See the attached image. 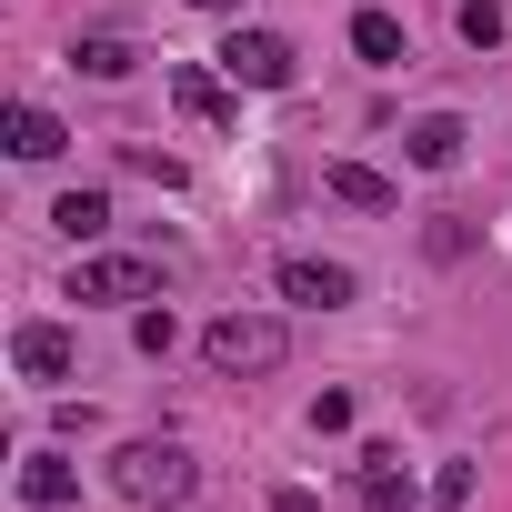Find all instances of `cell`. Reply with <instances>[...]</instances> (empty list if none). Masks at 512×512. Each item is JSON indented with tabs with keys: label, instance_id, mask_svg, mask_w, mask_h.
I'll return each instance as SVG.
<instances>
[{
	"label": "cell",
	"instance_id": "cell-15",
	"mask_svg": "<svg viewBox=\"0 0 512 512\" xmlns=\"http://www.w3.org/2000/svg\"><path fill=\"white\" fill-rule=\"evenodd\" d=\"M71 71H91V81H121V71H131V41L91 31V41H71Z\"/></svg>",
	"mask_w": 512,
	"mask_h": 512
},
{
	"label": "cell",
	"instance_id": "cell-2",
	"mask_svg": "<svg viewBox=\"0 0 512 512\" xmlns=\"http://www.w3.org/2000/svg\"><path fill=\"white\" fill-rule=\"evenodd\" d=\"M191 482H201V472H191V452H181V442H121V452H111V492H121V502H141V512L191 502Z\"/></svg>",
	"mask_w": 512,
	"mask_h": 512
},
{
	"label": "cell",
	"instance_id": "cell-4",
	"mask_svg": "<svg viewBox=\"0 0 512 512\" xmlns=\"http://www.w3.org/2000/svg\"><path fill=\"white\" fill-rule=\"evenodd\" d=\"M151 292H161V262H131V251H101L71 272V302H151Z\"/></svg>",
	"mask_w": 512,
	"mask_h": 512
},
{
	"label": "cell",
	"instance_id": "cell-18",
	"mask_svg": "<svg viewBox=\"0 0 512 512\" xmlns=\"http://www.w3.org/2000/svg\"><path fill=\"white\" fill-rule=\"evenodd\" d=\"M462 502H472V462H442V482H432L422 512H462Z\"/></svg>",
	"mask_w": 512,
	"mask_h": 512
},
{
	"label": "cell",
	"instance_id": "cell-12",
	"mask_svg": "<svg viewBox=\"0 0 512 512\" xmlns=\"http://www.w3.org/2000/svg\"><path fill=\"white\" fill-rule=\"evenodd\" d=\"M402 151H412L422 171H452V161H462V121H452V111H432V121H412V131H402Z\"/></svg>",
	"mask_w": 512,
	"mask_h": 512
},
{
	"label": "cell",
	"instance_id": "cell-20",
	"mask_svg": "<svg viewBox=\"0 0 512 512\" xmlns=\"http://www.w3.org/2000/svg\"><path fill=\"white\" fill-rule=\"evenodd\" d=\"M312 432H352V392H322L312 402Z\"/></svg>",
	"mask_w": 512,
	"mask_h": 512
},
{
	"label": "cell",
	"instance_id": "cell-9",
	"mask_svg": "<svg viewBox=\"0 0 512 512\" xmlns=\"http://www.w3.org/2000/svg\"><path fill=\"white\" fill-rule=\"evenodd\" d=\"M352 51H362L372 71H402V61H412V41H402L392 11H362V21H352Z\"/></svg>",
	"mask_w": 512,
	"mask_h": 512
},
{
	"label": "cell",
	"instance_id": "cell-10",
	"mask_svg": "<svg viewBox=\"0 0 512 512\" xmlns=\"http://www.w3.org/2000/svg\"><path fill=\"white\" fill-rule=\"evenodd\" d=\"M171 101H181L191 121H231V91H221L201 61H171Z\"/></svg>",
	"mask_w": 512,
	"mask_h": 512
},
{
	"label": "cell",
	"instance_id": "cell-1",
	"mask_svg": "<svg viewBox=\"0 0 512 512\" xmlns=\"http://www.w3.org/2000/svg\"><path fill=\"white\" fill-rule=\"evenodd\" d=\"M201 362H211V372H231V382H262V372H282V362H292V332H282L272 312H221V322L201 332Z\"/></svg>",
	"mask_w": 512,
	"mask_h": 512
},
{
	"label": "cell",
	"instance_id": "cell-3",
	"mask_svg": "<svg viewBox=\"0 0 512 512\" xmlns=\"http://www.w3.org/2000/svg\"><path fill=\"white\" fill-rule=\"evenodd\" d=\"M221 71H231V91H292V41L282 31H231Z\"/></svg>",
	"mask_w": 512,
	"mask_h": 512
},
{
	"label": "cell",
	"instance_id": "cell-8",
	"mask_svg": "<svg viewBox=\"0 0 512 512\" xmlns=\"http://www.w3.org/2000/svg\"><path fill=\"white\" fill-rule=\"evenodd\" d=\"M11 362H21L31 382H61V372H71V332H61V322H21V332H11Z\"/></svg>",
	"mask_w": 512,
	"mask_h": 512
},
{
	"label": "cell",
	"instance_id": "cell-5",
	"mask_svg": "<svg viewBox=\"0 0 512 512\" xmlns=\"http://www.w3.org/2000/svg\"><path fill=\"white\" fill-rule=\"evenodd\" d=\"M362 282L342 272V262H312V251H302V262H282V302H312V312H342Z\"/></svg>",
	"mask_w": 512,
	"mask_h": 512
},
{
	"label": "cell",
	"instance_id": "cell-13",
	"mask_svg": "<svg viewBox=\"0 0 512 512\" xmlns=\"http://www.w3.org/2000/svg\"><path fill=\"white\" fill-rule=\"evenodd\" d=\"M21 502H31V512H61V502H81V472L41 452V462H21Z\"/></svg>",
	"mask_w": 512,
	"mask_h": 512
},
{
	"label": "cell",
	"instance_id": "cell-19",
	"mask_svg": "<svg viewBox=\"0 0 512 512\" xmlns=\"http://www.w3.org/2000/svg\"><path fill=\"white\" fill-rule=\"evenodd\" d=\"M131 342H141V352H171V342H181V322H171V312H141V322H131Z\"/></svg>",
	"mask_w": 512,
	"mask_h": 512
},
{
	"label": "cell",
	"instance_id": "cell-17",
	"mask_svg": "<svg viewBox=\"0 0 512 512\" xmlns=\"http://www.w3.org/2000/svg\"><path fill=\"white\" fill-rule=\"evenodd\" d=\"M422 251H432V262H462V251H472V231H462V211H432V231H422Z\"/></svg>",
	"mask_w": 512,
	"mask_h": 512
},
{
	"label": "cell",
	"instance_id": "cell-11",
	"mask_svg": "<svg viewBox=\"0 0 512 512\" xmlns=\"http://www.w3.org/2000/svg\"><path fill=\"white\" fill-rule=\"evenodd\" d=\"M61 141H71V131H61L41 101H11V151H21V161H61Z\"/></svg>",
	"mask_w": 512,
	"mask_h": 512
},
{
	"label": "cell",
	"instance_id": "cell-6",
	"mask_svg": "<svg viewBox=\"0 0 512 512\" xmlns=\"http://www.w3.org/2000/svg\"><path fill=\"white\" fill-rule=\"evenodd\" d=\"M362 512H422V492H412V472H402V452H392V442H372V452H362Z\"/></svg>",
	"mask_w": 512,
	"mask_h": 512
},
{
	"label": "cell",
	"instance_id": "cell-16",
	"mask_svg": "<svg viewBox=\"0 0 512 512\" xmlns=\"http://www.w3.org/2000/svg\"><path fill=\"white\" fill-rule=\"evenodd\" d=\"M502 31H512L502 0H462V41H472V51H502Z\"/></svg>",
	"mask_w": 512,
	"mask_h": 512
},
{
	"label": "cell",
	"instance_id": "cell-7",
	"mask_svg": "<svg viewBox=\"0 0 512 512\" xmlns=\"http://www.w3.org/2000/svg\"><path fill=\"white\" fill-rule=\"evenodd\" d=\"M322 191H332V201H352V211H402V181H392V171H372V161H332V171H322Z\"/></svg>",
	"mask_w": 512,
	"mask_h": 512
},
{
	"label": "cell",
	"instance_id": "cell-21",
	"mask_svg": "<svg viewBox=\"0 0 512 512\" xmlns=\"http://www.w3.org/2000/svg\"><path fill=\"white\" fill-rule=\"evenodd\" d=\"M191 11H231V0H191Z\"/></svg>",
	"mask_w": 512,
	"mask_h": 512
},
{
	"label": "cell",
	"instance_id": "cell-14",
	"mask_svg": "<svg viewBox=\"0 0 512 512\" xmlns=\"http://www.w3.org/2000/svg\"><path fill=\"white\" fill-rule=\"evenodd\" d=\"M51 221H61L71 241H101V231H111V191H61V201H51Z\"/></svg>",
	"mask_w": 512,
	"mask_h": 512
}]
</instances>
